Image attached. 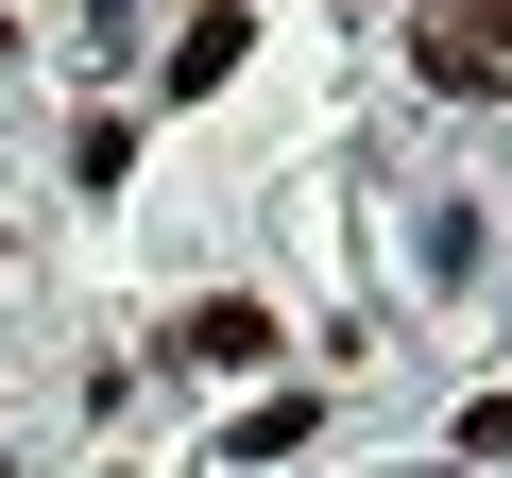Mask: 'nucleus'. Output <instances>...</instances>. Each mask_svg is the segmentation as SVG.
<instances>
[{"instance_id": "nucleus-1", "label": "nucleus", "mask_w": 512, "mask_h": 478, "mask_svg": "<svg viewBox=\"0 0 512 478\" xmlns=\"http://www.w3.org/2000/svg\"><path fill=\"white\" fill-rule=\"evenodd\" d=\"M171 359H188V376H256V359H274V308H256V291H205V308L171 325Z\"/></svg>"}, {"instance_id": "nucleus-2", "label": "nucleus", "mask_w": 512, "mask_h": 478, "mask_svg": "<svg viewBox=\"0 0 512 478\" xmlns=\"http://www.w3.org/2000/svg\"><path fill=\"white\" fill-rule=\"evenodd\" d=\"M239 52H256V18H239V0H205V18H188V35L154 52V69H171V103H205V86L239 69Z\"/></svg>"}, {"instance_id": "nucleus-3", "label": "nucleus", "mask_w": 512, "mask_h": 478, "mask_svg": "<svg viewBox=\"0 0 512 478\" xmlns=\"http://www.w3.org/2000/svg\"><path fill=\"white\" fill-rule=\"evenodd\" d=\"M410 69H427V86H495V52H478V35H461V0H444V18H427V35H410Z\"/></svg>"}, {"instance_id": "nucleus-4", "label": "nucleus", "mask_w": 512, "mask_h": 478, "mask_svg": "<svg viewBox=\"0 0 512 478\" xmlns=\"http://www.w3.org/2000/svg\"><path fill=\"white\" fill-rule=\"evenodd\" d=\"M461 461H512V393H478V410H461Z\"/></svg>"}, {"instance_id": "nucleus-5", "label": "nucleus", "mask_w": 512, "mask_h": 478, "mask_svg": "<svg viewBox=\"0 0 512 478\" xmlns=\"http://www.w3.org/2000/svg\"><path fill=\"white\" fill-rule=\"evenodd\" d=\"M461 35L495 52V86H512V0H461Z\"/></svg>"}, {"instance_id": "nucleus-6", "label": "nucleus", "mask_w": 512, "mask_h": 478, "mask_svg": "<svg viewBox=\"0 0 512 478\" xmlns=\"http://www.w3.org/2000/svg\"><path fill=\"white\" fill-rule=\"evenodd\" d=\"M0 52H18V35H0Z\"/></svg>"}]
</instances>
